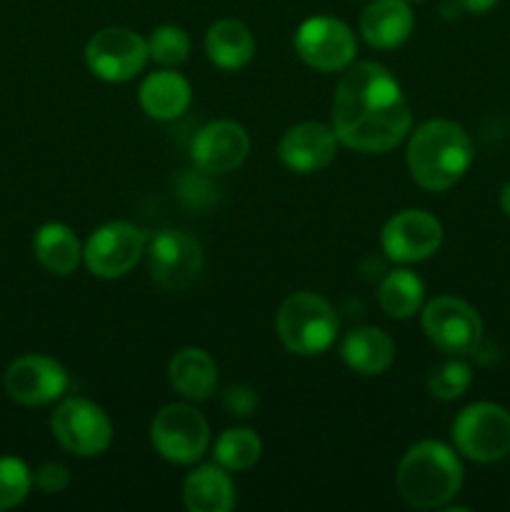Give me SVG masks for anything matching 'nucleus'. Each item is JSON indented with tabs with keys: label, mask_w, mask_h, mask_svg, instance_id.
<instances>
[{
	"label": "nucleus",
	"mask_w": 510,
	"mask_h": 512,
	"mask_svg": "<svg viewBox=\"0 0 510 512\" xmlns=\"http://www.w3.org/2000/svg\"><path fill=\"white\" fill-rule=\"evenodd\" d=\"M338 150V135L323 123H298L280 138L278 155L293 173H318L328 168Z\"/></svg>",
	"instance_id": "obj_16"
},
{
	"label": "nucleus",
	"mask_w": 510,
	"mask_h": 512,
	"mask_svg": "<svg viewBox=\"0 0 510 512\" xmlns=\"http://www.w3.org/2000/svg\"><path fill=\"white\" fill-rule=\"evenodd\" d=\"M183 500L190 512H230L235 508V485L218 463L200 465L185 478Z\"/></svg>",
	"instance_id": "obj_20"
},
{
	"label": "nucleus",
	"mask_w": 510,
	"mask_h": 512,
	"mask_svg": "<svg viewBox=\"0 0 510 512\" xmlns=\"http://www.w3.org/2000/svg\"><path fill=\"white\" fill-rule=\"evenodd\" d=\"M5 393L28 408H40L60 400L68 390V370L48 355H23L5 370Z\"/></svg>",
	"instance_id": "obj_13"
},
{
	"label": "nucleus",
	"mask_w": 510,
	"mask_h": 512,
	"mask_svg": "<svg viewBox=\"0 0 510 512\" xmlns=\"http://www.w3.org/2000/svg\"><path fill=\"white\" fill-rule=\"evenodd\" d=\"M250 153V138L235 120H215L198 130L190 143L195 168L208 175H225L240 168Z\"/></svg>",
	"instance_id": "obj_15"
},
{
	"label": "nucleus",
	"mask_w": 510,
	"mask_h": 512,
	"mask_svg": "<svg viewBox=\"0 0 510 512\" xmlns=\"http://www.w3.org/2000/svg\"><path fill=\"white\" fill-rule=\"evenodd\" d=\"M33 485L45 495H58L63 493L70 485V473L65 465L60 463H43L33 473Z\"/></svg>",
	"instance_id": "obj_29"
},
{
	"label": "nucleus",
	"mask_w": 510,
	"mask_h": 512,
	"mask_svg": "<svg viewBox=\"0 0 510 512\" xmlns=\"http://www.w3.org/2000/svg\"><path fill=\"white\" fill-rule=\"evenodd\" d=\"M500 210L510 218V183L500 190Z\"/></svg>",
	"instance_id": "obj_32"
},
{
	"label": "nucleus",
	"mask_w": 510,
	"mask_h": 512,
	"mask_svg": "<svg viewBox=\"0 0 510 512\" xmlns=\"http://www.w3.org/2000/svg\"><path fill=\"white\" fill-rule=\"evenodd\" d=\"M263 453V443L258 435L248 428H230L215 440L213 458L220 468L230 470V473H240V470L253 468Z\"/></svg>",
	"instance_id": "obj_25"
},
{
	"label": "nucleus",
	"mask_w": 510,
	"mask_h": 512,
	"mask_svg": "<svg viewBox=\"0 0 510 512\" xmlns=\"http://www.w3.org/2000/svg\"><path fill=\"white\" fill-rule=\"evenodd\" d=\"M148 40L128 28H103L88 40L85 63L105 83L133 80L148 63Z\"/></svg>",
	"instance_id": "obj_11"
},
{
	"label": "nucleus",
	"mask_w": 510,
	"mask_h": 512,
	"mask_svg": "<svg viewBox=\"0 0 510 512\" xmlns=\"http://www.w3.org/2000/svg\"><path fill=\"white\" fill-rule=\"evenodd\" d=\"M145 248H148V235L143 228L125 223V220H115L90 235L83 258L95 278L118 280L138 265Z\"/></svg>",
	"instance_id": "obj_10"
},
{
	"label": "nucleus",
	"mask_w": 510,
	"mask_h": 512,
	"mask_svg": "<svg viewBox=\"0 0 510 512\" xmlns=\"http://www.w3.org/2000/svg\"><path fill=\"white\" fill-rule=\"evenodd\" d=\"M385 255L395 263H420L438 253L443 225L425 210H403L385 223L380 235Z\"/></svg>",
	"instance_id": "obj_14"
},
{
	"label": "nucleus",
	"mask_w": 510,
	"mask_h": 512,
	"mask_svg": "<svg viewBox=\"0 0 510 512\" xmlns=\"http://www.w3.org/2000/svg\"><path fill=\"white\" fill-rule=\"evenodd\" d=\"M408 3H423V0H408Z\"/></svg>",
	"instance_id": "obj_33"
},
{
	"label": "nucleus",
	"mask_w": 510,
	"mask_h": 512,
	"mask_svg": "<svg viewBox=\"0 0 510 512\" xmlns=\"http://www.w3.org/2000/svg\"><path fill=\"white\" fill-rule=\"evenodd\" d=\"M293 43L300 60L323 73L345 70L358 53L353 30L343 20L328 18V15H315L305 20L295 33Z\"/></svg>",
	"instance_id": "obj_12"
},
{
	"label": "nucleus",
	"mask_w": 510,
	"mask_h": 512,
	"mask_svg": "<svg viewBox=\"0 0 510 512\" xmlns=\"http://www.w3.org/2000/svg\"><path fill=\"white\" fill-rule=\"evenodd\" d=\"M190 53V38L178 25H160L148 38V55L163 68H175Z\"/></svg>",
	"instance_id": "obj_26"
},
{
	"label": "nucleus",
	"mask_w": 510,
	"mask_h": 512,
	"mask_svg": "<svg viewBox=\"0 0 510 512\" xmlns=\"http://www.w3.org/2000/svg\"><path fill=\"white\" fill-rule=\"evenodd\" d=\"M148 273L163 290H188L200 278L205 265L203 245L180 230H163L148 240Z\"/></svg>",
	"instance_id": "obj_9"
},
{
	"label": "nucleus",
	"mask_w": 510,
	"mask_h": 512,
	"mask_svg": "<svg viewBox=\"0 0 510 512\" xmlns=\"http://www.w3.org/2000/svg\"><path fill=\"white\" fill-rule=\"evenodd\" d=\"M453 443L475 463H498L510 455V413L495 403L468 405L453 423Z\"/></svg>",
	"instance_id": "obj_6"
},
{
	"label": "nucleus",
	"mask_w": 510,
	"mask_h": 512,
	"mask_svg": "<svg viewBox=\"0 0 510 512\" xmlns=\"http://www.w3.org/2000/svg\"><path fill=\"white\" fill-rule=\"evenodd\" d=\"M405 158L420 188L443 193L468 173L473 163V140L453 120H428L410 135Z\"/></svg>",
	"instance_id": "obj_2"
},
{
	"label": "nucleus",
	"mask_w": 510,
	"mask_h": 512,
	"mask_svg": "<svg viewBox=\"0 0 510 512\" xmlns=\"http://www.w3.org/2000/svg\"><path fill=\"white\" fill-rule=\"evenodd\" d=\"M33 488V473L20 458L5 455L0 458V512L13 510L28 498Z\"/></svg>",
	"instance_id": "obj_27"
},
{
	"label": "nucleus",
	"mask_w": 510,
	"mask_h": 512,
	"mask_svg": "<svg viewBox=\"0 0 510 512\" xmlns=\"http://www.w3.org/2000/svg\"><path fill=\"white\" fill-rule=\"evenodd\" d=\"M425 298V285L413 270H393L388 278L380 283L378 290V303L388 318L405 320L413 318L420 310Z\"/></svg>",
	"instance_id": "obj_24"
},
{
	"label": "nucleus",
	"mask_w": 510,
	"mask_h": 512,
	"mask_svg": "<svg viewBox=\"0 0 510 512\" xmlns=\"http://www.w3.org/2000/svg\"><path fill=\"white\" fill-rule=\"evenodd\" d=\"M225 408L230 410L238 418H248L258 408V395L248 385H233V388L225 393Z\"/></svg>",
	"instance_id": "obj_30"
},
{
	"label": "nucleus",
	"mask_w": 510,
	"mask_h": 512,
	"mask_svg": "<svg viewBox=\"0 0 510 512\" xmlns=\"http://www.w3.org/2000/svg\"><path fill=\"white\" fill-rule=\"evenodd\" d=\"M473 383V370L463 360H445L435 365L428 375V390L438 400H455L465 395Z\"/></svg>",
	"instance_id": "obj_28"
},
{
	"label": "nucleus",
	"mask_w": 510,
	"mask_h": 512,
	"mask_svg": "<svg viewBox=\"0 0 510 512\" xmlns=\"http://www.w3.org/2000/svg\"><path fill=\"white\" fill-rule=\"evenodd\" d=\"M55 440L78 458H98L113 443V423L93 400L68 398L50 415Z\"/></svg>",
	"instance_id": "obj_5"
},
{
	"label": "nucleus",
	"mask_w": 510,
	"mask_h": 512,
	"mask_svg": "<svg viewBox=\"0 0 510 512\" xmlns=\"http://www.w3.org/2000/svg\"><path fill=\"white\" fill-rule=\"evenodd\" d=\"M168 380L185 400H208L218 388V365L205 350L183 348L170 360Z\"/></svg>",
	"instance_id": "obj_18"
},
{
	"label": "nucleus",
	"mask_w": 510,
	"mask_h": 512,
	"mask_svg": "<svg viewBox=\"0 0 510 512\" xmlns=\"http://www.w3.org/2000/svg\"><path fill=\"white\" fill-rule=\"evenodd\" d=\"M413 10L408 0H373L360 13V33L373 48L390 50L403 45L413 33Z\"/></svg>",
	"instance_id": "obj_17"
},
{
	"label": "nucleus",
	"mask_w": 510,
	"mask_h": 512,
	"mask_svg": "<svg viewBox=\"0 0 510 512\" xmlns=\"http://www.w3.org/2000/svg\"><path fill=\"white\" fill-rule=\"evenodd\" d=\"M205 53L210 63L223 70H240L253 60L255 38L248 25L240 20L225 18L208 28L205 35Z\"/></svg>",
	"instance_id": "obj_22"
},
{
	"label": "nucleus",
	"mask_w": 510,
	"mask_h": 512,
	"mask_svg": "<svg viewBox=\"0 0 510 512\" xmlns=\"http://www.w3.org/2000/svg\"><path fill=\"white\" fill-rule=\"evenodd\" d=\"M275 330L285 348L295 355H320L333 345L338 315L315 293H293L275 315Z\"/></svg>",
	"instance_id": "obj_4"
},
{
	"label": "nucleus",
	"mask_w": 510,
	"mask_h": 512,
	"mask_svg": "<svg viewBox=\"0 0 510 512\" xmlns=\"http://www.w3.org/2000/svg\"><path fill=\"white\" fill-rule=\"evenodd\" d=\"M190 105V83L175 70L150 73L140 85V108L153 120H175Z\"/></svg>",
	"instance_id": "obj_19"
},
{
	"label": "nucleus",
	"mask_w": 510,
	"mask_h": 512,
	"mask_svg": "<svg viewBox=\"0 0 510 512\" xmlns=\"http://www.w3.org/2000/svg\"><path fill=\"white\" fill-rule=\"evenodd\" d=\"M33 250L38 263L53 275H70L80 265L83 250L80 240L68 225L63 223H45L38 228L33 240Z\"/></svg>",
	"instance_id": "obj_23"
},
{
	"label": "nucleus",
	"mask_w": 510,
	"mask_h": 512,
	"mask_svg": "<svg viewBox=\"0 0 510 512\" xmlns=\"http://www.w3.org/2000/svg\"><path fill=\"white\" fill-rule=\"evenodd\" d=\"M345 365L360 375H380L390 368L395 358V345L390 335L380 328H355L350 330L340 345Z\"/></svg>",
	"instance_id": "obj_21"
},
{
	"label": "nucleus",
	"mask_w": 510,
	"mask_h": 512,
	"mask_svg": "<svg viewBox=\"0 0 510 512\" xmlns=\"http://www.w3.org/2000/svg\"><path fill=\"white\" fill-rule=\"evenodd\" d=\"M153 448L175 465H193L208 453L210 428L203 415L185 403L165 405L150 425Z\"/></svg>",
	"instance_id": "obj_7"
},
{
	"label": "nucleus",
	"mask_w": 510,
	"mask_h": 512,
	"mask_svg": "<svg viewBox=\"0 0 510 512\" xmlns=\"http://www.w3.org/2000/svg\"><path fill=\"white\" fill-rule=\"evenodd\" d=\"M395 480L410 508H445L463 488V465L445 443L423 440L403 455Z\"/></svg>",
	"instance_id": "obj_3"
},
{
	"label": "nucleus",
	"mask_w": 510,
	"mask_h": 512,
	"mask_svg": "<svg viewBox=\"0 0 510 512\" xmlns=\"http://www.w3.org/2000/svg\"><path fill=\"white\" fill-rule=\"evenodd\" d=\"M458 3L463 5L468 13L483 15V13H488L490 8H495V5H498V0H458Z\"/></svg>",
	"instance_id": "obj_31"
},
{
	"label": "nucleus",
	"mask_w": 510,
	"mask_h": 512,
	"mask_svg": "<svg viewBox=\"0 0 510 512\" xmlns=\"http://www.w3.org/2000/svg\"><path fill=\"white\" fill-rule=\"evenodd\" d=\"M423 330L435 348L453 358L475 353L483 340V320L478 310L455 295H440L425 305Z\"/></svg>",
	"instance_id": "obj_8"
},
{
	"label": "nucleus",
	"mask_w": 510,
	"mask_h": 512,
	"mask_svg": "<svg viewBox=\"0 0 510 512\" xmlns=\"http://www.w3.org/2000/svg\"><path fill=\"white\" fill-rule=\"evenodd\" d=\"M413 115L400 83L373 60L350 63L333 98V130L358 153H388L410 133Z\"/></svg>",
	"instance_id": "obj_1"
}]
</instances>
